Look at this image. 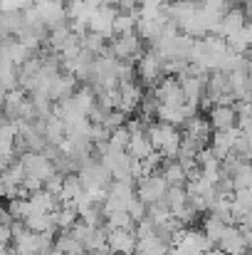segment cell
<instances>
[{
  "instance_id": "1",
  "label": "cell",
  "mask_w": 252,
  "mask_h": 255,
  "mask_svg": "<svg viewBox=\"0 0 252 255\" xmlns=\"http://www.w3.org/2000/svg\"><path fill=\"white\" fill-rule=\"evenodd\" d=\"M146 134L154 144V151H159L164 159H175L178 156V146H180V131L178 127L166 124V122H149Z\"/></svg>"
},
{
  "instance_id": "2",
  "label": "cell",
  "mask_w": 252,
  "mask_h": 255,
  "mask_svg": "<svg viewBox=\"0 0 252 255\" xmlns=\"http://www.w3.org/2000/svg\"><path fill=\"white\" fill-rule=\"evenodd\" d=\"M144 40L139 37V32H126V35H114L109 40V52L119 60V62H134L144 55Z\"/></svg>"
},
{
  "instance_id": "3",
  "label": "cell",
  "mask_w": 252,
  "mask_h": 255,
  "mask_svg": "<svg viewBox=\"0 0 252 255\" xmlns=\"http://www.w3.org/2000/svg\"><path fill=\"white\" fill-rule=\"evenodd\" d=\"M164 77H166L164 75V60H161V55L154 47H149L136 60V80H139L141 87H149L151 89L154 85H159Z\"/></svg>"
},
{
  "instance_id": "4",
  "label": "cell",
  "mask_w": 252,
  "mask_h": 255,
  "mask_svg": "<svg viewBox=\"0 0 252 255\" xmlns=\"http://www.w3.org/2000/svg\"><path fill=\"white\" fill-rule=\"evenodd\" d=\"M168 191V181L161 173H149V176H141L136 178V196L149 206V203H156V201H164Z\"/></svg>"
},
{
  "instance_id": "5",
  "label": "cell",
  "mask_w": 252,
  "mask_h": 255,
  "mask_svg": "<svg viewBox=\"0 0 252 255\" xmlns=\"http://www.w3.org/2000/svg\"><path fill=\"white\" fill-rule=\"evenodd\" d=\"M136 231L134 228H109L106 246L114 255H134L136 253Z\"/></svg>"
},
{
  "instance_id": "6",
  "label": "cell",
  "mask_w": 252,
  "mask_h": 255,
  "mask_svg": "<svg viewBox=\"0 0 252 255\" xmlns=\"http://www.w3.org/2000/svg\"><path fill=\"white\" fill-rule=\"evenodd\" d=\"M151 92H154V97H156L161 104H166V107H180V104H185L183 87L178 82V77H173V75H166L159 85L151 87Z\"/></svg>"
},
{
  "instance_id": "7",
  "label": "cell",
  "mask_w": 252,
  "mask_h": 255,
  "mask_svg": "<svg viewBox=\"0 0 252 255\" xmlns=\"http://www.w3.org/2000/svg\"><path fill=\"white\" fill-rule=\"evenodd\" d=\"M220 253L225 255H245L248 251H252L250 243L245 241V233H243V228L240 226H235V223H230L228 226V231H225V236L218 241V246H215Z\"/></svg>"
},
{
  "instance_id": "8",
  "label": "cell",
  "mask_w": 252,
  "mask_h": 255,
  "mask_svg": "<svg viewBox=\"0 0 252 255\" xmlns=\"http://www.w3.org/2000/svg\"><path fill=\"white\" fill-rule=\"evenodd\" d=\"M116 7L114 5H101V7H94V15L89 20V30L91 32H99L104 35L106 40L114 37V17H116Z\"/></svg>"
},
{
  "instance_id": "9",
  "label": "cell",
  "mask_w": 252,
  "mask_h": 255,
  "mask_svg": "<svg viewBox=\"0 0 252 255\" xmlns=\"http://www.w3.org/2000/svg\"><path fill=\"white\" fill-rule=\"evenodd\" d=\"M208 122L213 129H233L238 127V114L233 104H213L208 109Z\"/></svg>"
},
{
  "instance_id": "10",
  "label": "cell",
  "mask_w": 252,
  "mask_h": 255,
  "mask_svg": "<svg viewBox=\"0 0 252 255\" xmlns=\"http://www.w3.org/2000/svg\"><path fill=\"white\" fill-rule=\"evenodd\" d=\"M252 211V188H235L230 196V213H233V223H238V218L243 213Z\"/></svg>"
},
{
  "instance_id": "11",
  "label": "cell",
  "mask_w": 252,
  "mask_h": 255,
  "mask_svg": "<svg viewBox=\"0 0 252 255\" xmlns=\"http://www.w3.org/2000/svg\"><path fill=\"white\" fill-rule=\"evenodd\" d=\"M52 248L62 255H86L84 246L70 233V231H60V233L55 236V246H52Z\"/></svg>"
},
{
  "instance_id": "12",
  "label": "cell",
  "mask_w": 252,
  "mask_h": 255,
  "mask_svg": "<svg viewBox=\"0 0 252 255\" xmlns=\"http://www.w3.org/2000/svg\"><path fill=\"white\" fill-rule=\"evenodd\" d=\"M159 173L168 181V186H185V183H188V178H185V169L180 166V161H178V159H164V164H161Z\"/></svg>"
},
{
  "instance_id": "13",
  "label": "cell",
  "mask_w": 252,
  "mask_h": 255,
  "mask_svg": "<svg viewBox=\"0 0 252 255\" xmlns=\"http://www.w3.org/2000/svg\"><path fill=\"white\" fill-rule=\"evenodd\" d=\"M126 151H129L136 161H144L146 156H151V154H154V144H151V139H149V134H146V131H144V134H131Z\"/></svg>"
},
{
  "instance_id": "14",
  "label": "cell",
  "mask_w": 252,
  "mask_h": 255,
  "mask_svg": "<svg viewBox=\"0 0 252 255\" xmlns=\"http://www.w3.org/2000/svg\"><path fill=\"white\" fill-rule=\"evenodd\" d=\"M25 228L35 231V233H57L55 213H32L25 218Z\"/></svg>"
},
{
  "instance_id": "15",
  "label": "cell",
  "mask_w": 252,
  "mask_h": 255,
  "mask_svg": "<svg viewBox=\"0 0 252 255\" xmlns=\"http://www.w3.org/2000/svg\"><path fill=\"white\" fill-rule=\"evenodd\" d=\"M228 226L230 223H225L223 218H218V216H213V213H208L205 218H203V233H205V238L213 243V246H218V241L225 236V231H228Z\"/></svg>"
},
{
  "instance_id": "16",
  "label": "cell",
  "mask_w": 252,
  "mask_h": 255,
  "mask_svg": "<svg viewBox=\"0 0 252 255\" xmlns=\"http://www.w3.org/2000/svg\"><path fill=\"white\" fill-rule=\"evenodd\" d=\"M168 248H170V246H168L159 233L144 236V238H139V243H136V251L144 253V255H164Z\"/></svg>"
},
{
  "instance_id": "17",
  "label": "cell",
  "mask_w": 252,
  "mask_h": 255,
  "mask_svg": "<svg viewBox=\"0 0 252 255\" xmlns=\"http://www.w3.org/2000/svg\"><path fill=\"white\" fill-rule=\"evenodd\" d=\"M164 201H166V206L170 208V213L178 216V213L185 208V203H188V191H185V186H168Z\"/></svg>"
},
{
  "instance_id": "18",
  "label": "cell",
  "mask_w": 252,
  "mask_h": 255,
  "mask_svg": "<svg viewBox=\"0 0 252 255\" xmlns=\"http://www.w3.org/2000/svg\"><path fill=\"white\" fill-rule=\"evenodd\" d=\"M82 191H84V186H82V181H80V173H65L62 191H60V201H62V203H72Z\"/></svg>"
},
{
  "instance_id": "19",
  "label": "cell",
  "mask_w": 252,
  "mask_h": 255,
  "mask_svg": "<svg viewBox=\"0 0 252 255\" xmlns=\"http://www.w3.org/2000/svg\"><path fill=\"white\" fill-rule=\"evenodd\" d=\"M77 221H80V211L72 203H65V206H60L55 211V226H57V231H70Z\"/></svg>"
},
{
  "instance_id": "20",
  "label": "cell",
  "mask_w": 252,
  "mask_h": 255,
  "mask_svg": "<svg viewBox=\"0 0 252 255\" xmlns=\"http://www.w3.org/2000/svg\"><path fill=\"white\" fill-rule=\"evenodd\" d=\"M136 15H131V12H116V17H114V35H126V32H134L136 30Z\"/></svg>"
},
{
  "instance_id": "21",
  "label": "cell",
  "mask_w": 252,
  "mask_h": 255,
  "mask_svg": "<svg viewBox=\"0 0 252 255\" xmlns=\"http://www.w3.org/2000/svg\"><path fill=\"white\" fill-rule=\"evenodd\" d=\"M233 186L235 188H252V164L243 161L240 169L233 173Z\"/></svg>"
},
{
  "instance_id": "22",
  "label": "cell",
  "mask_w": 252,
  "mask_h": 255,
  "mask_svg": "<svg viewBox=\"0 0 252 255\" xmlns=\"http://www.w3.org/2000/svg\"><path fill=\"white\" fill-rule=\"evenodd\" d=\"M129 139H131V134H129L126 124H124V127H119V129H111V134H109V146H111V149H119V151H126Z\"/></svg>"
},
{
  "instance_id": "23",
  "label": "cell",
  "mask_w": 252,
  "mask_h": 255,
  "mask_svg": "<svg viewBox=\"0 0 252 255\" xmlns=\"http://www.w3.org/2000/svg\"><path fill=\"white\" fill-rule=\"evenodd\" d=\"M146 208H149V206H146L139 196H134V198L129 201V208H126V211H129V216L134 218V223H139V221L146 218Z\"/></svg>"
},
{
  "instance_id": "24",
  "label": "cell",
  "mask_w": 252,
  "mask_h": 255,
  "mask_svg": "<svg viewBox=\"0 0 252 255\" xmlns=\"http://www.w3.org/2000/svg\"><path fill=\"white\" fill-rule=\"evenodd\" d=\"M10 241H12V228H10V223H0V248H7Z\"/></svg>"
},
{
  "instance_id": "25",
  "label": "cell",
  "mask_w": 252,
  "mask_h": 255,
  "mask_svg": "<svg viewBox=\"0 0 252 255\" xmlns=\"http://www.w3.org/2000/svg\"><path fill=\"white\" fill-rule=\"evenodd\" d=\"M238 226H240V228H250V231H252V211L243 213V216L238 218Z\"/></svg>"
},
{
  "instance_id": "26",
  "label": "cell",
  "mask_w": 252,
  "mask_h": 255,
  "mask_svg": "<svg viewBox=\"0 0 252 255\" xmlns=\"http://www.w3.org/2000/svg\"><path fill=\"white\" fill-rule=\"evenodd\" d=\"M134 255H144V253H139V251H136V253H134Z\"/></svg>"
},
{
  "instance_id": "27",
  "label": "cell",
  "mask_w": 252,
  "mask_h": 255,
  "mask_svg": "<svg viewBox=\"0 0 252 255\" xmlns=\"http://www.w3.org/2000/svg\"><path fill=\"white\" fill-rule=\"evenodd\" d=\"M245 255H252V251H248V253H245Z\"/></svg>"
},
{
  "instance_id": "28",
  "label": "cell",
  "mask_w": 252,
  "mask_h": 255,
  "mask_svg": "<svg viewBox=\"0 0 252 255\" xmlns=\"http://www.w3.org/2000/svg\"><path fill=\"white\" fill-rule=\"evenodd\" d=\"M220 255H225V253H220Z\"/></svg>"
},
{
  "instance_id": "29",
  "label": "cell",
  "mask_w": 252,
  "mask_h": 255,
  "mask_svg": "<svg viewBox=\"0 0 252 255\" xmlns=\"http://www.w3.org/2000/svg\"><path fill=\"white\" fill-rule=\"evenodd\" d=\"M235 2H238V0H235Z\"/></svg>"
}]
</instances>
